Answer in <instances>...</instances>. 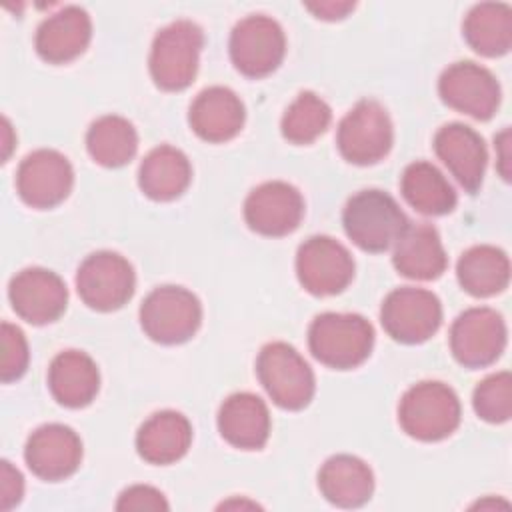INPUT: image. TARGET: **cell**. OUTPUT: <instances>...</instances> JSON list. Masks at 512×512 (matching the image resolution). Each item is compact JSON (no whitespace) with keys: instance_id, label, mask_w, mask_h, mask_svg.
I'll return each mask as SVG.
<instances>
[{"instance_id":"6da1fadb","label":"cell","mask_w":512,"mask_h":512,"mask_svg":"<svg viewBox=\"0 0 512 512\" xmlns=\"http://www.w3.org/2000/svg\"><path fill=\"white\" fill-rule=\"evenodd\" d=\"M308 346L318 362L336 370H348L370 356L374 330L372 324L358 314L326 312L312 320Z\"/></svg>"},{"instance_id":"7a4b0ae2","label":"cell","mask_w":512,"mask_h":512,"mask_svg":"<svg viewBox=\"0 0 512 512\" xmlns=\"http://www.w3.org/2000/svg\"><path fill=\"white\" fill-rule=\"evenodd\" d=\"M346 236L366 252H384L410 224L398 202L382 190H360L342 214Z\"/></svg>"},{"instance_id":"3957f363","label":"cell","mask_w":512,"mask_h":512,"mask_svg":"<svg viewBox=\"0 0 512 512\" xmlns=\"http://www.w3.org/2000/svg\"><path fill=\"white\" fill-rule=\"evenodd\" d=\"M402 430L422 442L450 436L460 424V400L442 382H420L412 386L398 404Z\"/></svg>"},{"instance_id":"277c9868","label":"cell","mask_w":512,"mask_h":512,"mask_svg":"<svg viewBox=\"0 0 512 512\" xmlns=\"http://www.w3.org/2000/svg\"><path fill=\"white\" fill-rule=\"evenodd\" d=\"M204 34L190 20H176L162 28L150 50V74L158 88L168 92L184 90L192 84Z\"/></svg>"},{"instance_id":"5b68a950","label":"cell","mask_w":512,"mask_h":512,"mask_svg":"<svg viewBox=\"0 0 512 512\" xmlns=\"http://www.w3.org/2000/svg\"><path fill=\"white\" fill-rule=\"evenodd\" d=\"M256 374L280 408L302 410L314 396V374L308 362L286 342H270L260 350Z\"/></svg>"},{"instance_id":"8992f818","label":"cell","mask_w":512,"mask_h":512,"mask_svg":"<svg viewBox=\"0 0 512 512\" xmlns=\"http://www.w3.org/2000/svg\"><path fill=\"white\" fill-rule=\"evenodd\" d=\"M202 322L198 298L182 286L154 288L140 306V324L148 338L160 344L190 340Z\"/></svg>"},{"instance_id":"52a82bcc","label":"cell","mask_w":512,"mask_h":512,"mask_svg":"<svg viewBox=\"0 0 512 512\" xmlns=\"http://www.w3.org/2000/svg\"><path fill=\"white\" fill-rule=\"evenodd\" d=\"M394 130L386 108L376 100H360L338 124L340 154L358 166L380 162L392 148Z\"/></svg>"},{"instance_id":"ba28073f","label":"cell","mask_w":512,"mask_h":512,"mask_svg":"<svg viewBox=\"0 0 512 512\" xmlns=\"http://www.w3.org/2000/svg\"><path fill=\"white\" fill-rule=\"evenodd\" d=\"M136 276L130 262L116 252L90 254L76 272V290L84 304L110 312L122 308L134 294Z\"/></svg>"},{"instance_id":"9c48e42d","label":"cell","mask_w":512,"mask_h":512,"mask_svg":"<svg viewBox=\"0 0 512 512\" xmlns=\"http://www.w3.org/2000/svg\"><path fill=\"white\" fill-rule=\"evenodd\" d=\"M286 52V38L280 24L264 14L242 18L230 36V58L250 78L274 72Z\"/></svg>"},{"instance_id":"30bf717a","label":"cell","mask_w":512,"mask_h":512,"mask_svg":"<svg viewBox=\"0 0 512 512\" xmlns=\"http://www.w3.org/2000/svg\"><path fill=\"white\" fill-rule=\"evenodd\" d=\"M384 330L398 342L420 344L442 324V306L436 294L424 288L404 286L390 292L382 304Z\"/></svg>"},{"instance_id":"8fae6325","label":"cell","mask_w":512,"mask_h":512,"mask_svg":"<svg viewBox=\"0 0 512 512\" xmlns=\"http://www.w3.org/2000/svg\"><path fill=\"white\" fill-rule=\"evenodd\" d=\"M296 274L314 296L342 292L354 278V260L346 246L330 236L308 238L296 254Z\"/></svg>"},{"instance_id":"7c38bea8","label":"cell","mask_w":512,"mask_h":512,"mask_svg":"<svg viewBox=\"0 0 512 512\" xmlns=\"http://www.w3.org/2000/svg\"><path fill=\"white\" fill-rule=\"evenodd\" d=\"M506 346L504 318L492 308H468L450 328V350L466 368L492 364Z\"/></svg>"},{"instance_id":"4fadbf2b","label":"cell","mask_w":512,"mask_h":512,"mask_svg":"<svg viewBox=\"0 0 512 512\" xmlns=\"http://www.w3.org/2000/svg\"><path fill=\"white\" fill-rule=\"evenodd\" d=\"M74 170L68 158L56 150L28 154L16 172V192L32 208H54L72 190Z\"/></svg>"},{"instance_id":"5bb4252c","label":"cell","mask_w":512,"mask_h":512,"mask_svg":"<svg viewBox=\"0 0 512 512\" xmlns=\"http://www.w3.org/2000/svg\"><path fill=\"white\" fill-rule=\"evenodd\" d=\"M444 104L476 120L494 116L500 104V84L490 70L474 62H456L448 66L438 82Z\"/></svg>"},{"instance_id":"9a60e30c","label":"cell","mask_w":512,"mask_h":512,"mask_svg":"<svg viewBox=\"0 0 512 512\" xmlns=\"http://www.w3.org/2000/svg\"><path fill=\"white\" fill-rule=\"evenodd\" d=\"M302 216V194L280 180L260 184L244 202L246 224L262 236H286L298 228Z\"/></svg>"},{"instance_id":"2e32d148","label":"cell","mask_w":512,"mask_h":512,"mask_svg":"<svg viewBox=\"0 0 512 512\" xmlns=\"http://www.w3.org/2000/svg\"><path fill=\"white\" fill-rule=\"evenodd\" d=\"M8 298L22 320L42 326L66 310L68 290L58 274L46 268H24L10 280Z\"/></svg>"},{"instance_id":"e0dca14e","label":"cell","mask_w":512,"mask_h":512,"mask_svg":"<svg viewBox=\"0 0 512 512\" xmlns=\"http://www.w3.org/2000/svg\"><path fill=\"white\" fill-rule=\"evenodd\" d=\"M24 458L38 478L58 482L72 476L80 466L82 442L78 434L64 424H44L30 434Z\"/></svg>"},{"instance_id":"ac0fdd59","label":"cell","mask_w":512,"mask_h":512,"mask_svg":"<svg viewBox=\"0 0 512 512\" xmlns=\"http://www.w3.org/2000/svg\"><path fill=\"white\" fill-rule=\"evenodd\" d=\"M434 150L462 188L468 192L480 188L488 154L476 130L458 122L446 124L434 136Z\"/></svg>"},{"instance_id":"d6986e66","label":"cell","mask_w":512,"mask_h":512,"mask_svg":"<svg viewBox=\"0 0 512 512\" xmlns=\"http://www.w3.org/2000/svg\"><path fill=\"white\" fill-rule=\"evenodd\" d=\"M92 36V22L84 8L66 6L48 16L36 32V52L50 64H64L80 56Z\"/></svg>"},{"instance_id":"ffe728a7","label":"cell","mask_w":512,"mask_h":512,"mask_svg":"<svg viewBox=\"0 0 512 512\" xmlns=\"http://www.w3.org/2000/svg\"><path fill=\"white\" fill-rule=\"evenodd\" d=\"M188 122L202 140L226 142L242 130L244 104L230 88L212 86L194 98Z\"/></svg>"},{"instance_id":"44dd1931","label":"cell","mask_w":512,"mask_h":512,"mask_svg":"<svg viewBox=\"0 0 512 512\" xmlns=\"http://www.w3.org/2000/svg\"><path fill=\"white\" fill-rule=\"evenodd\" d=\"M218 430L240 450H260L270 436L268 408L256 394L236 392L220 406Z\"/></svg>"},{"instance_id":"7402d4cb","label":"cell","mask_w":512,"mask_h":512,"mask_svg":"<svg viewBox=\"0 0 512 512\" xmlns=\"http://www.w3.org/2000/svg\"><path fill=\"white\" fill-rule=\"evenodd\" d=\"M394 268L412 280H434L446 270V252L434 226L408 224L394 244Z\"/></svg>"},{"instance_id":"603a6c76","label":"cell","mask_w":512,"mask_h":512,"mask_svg":"<svg viewBox=\"0 0 512 512\" xmlns=\"http://www.w3.org/2000/svg\"><path fill=\"white\" fill-rule=\"evenodd\" d=\"M318 488L328 502L340 508H356L370 500L374 492V476L364 460L350 454H338L322 464L318 472Z\"/></svg>"},{"instance_id":"cb8c5ba5","label":"cell","mask_w":512,"mask_h":512,"mask_svg":"<svg viewBox=\"0 0 512 512\" xmlns=\"http://www.w3.org/2000/svg\"><path fill=\"white\" fill-rule=\"evenodd\" d=\"M192 442V426L174 410L152 414L136 434V450L150 464H172L180 460Z\"/></svg>"},{"instance_id":"d4e9b609","label":"cell","mask_w":512,"mask_h":512,"mask_svg":"<svg viewBox=\"0 0 512 512\" xmlns=\"http://www.w3.org/2000/svg\"><path fill=\"white\" fill-rule=\"evenodd\" d=\"M48 388L62 406L82 408L98 394L100 374L88 354L66 350L60 352L48 368Z\"/></svg>"},{"instance_id":"484cf974","label":"cell","mask_w":512,"mask_h":512,"mask_svg":"<svg viewBox=\"0 0 512 512\" xmlns=\"http://www.w3.org/2000/svg\"><path fill=\"white\" fill-rule=\"evenodd\" d=\"M190 178L192 166L186 154L168 144L150 150L138 170L140 190L158 202L178 198L188 188Z\"/></svg>"},{"instance_id":"4316f807","label":"cell","mask_w":512,"mask_h":512,"mask_svg":"<svg viewBox=\"0 0 512 512\" xmlns=\"http://www.w3.org/2000/svg\"><path fill=\"white\" fill-rule=\"evenodd\" d=\"M400 190L404 200L420 214L442 216L454 210L456 192L444 174L430 162L418 160L406 166Z\"/></svg>"},{"instance_id":"83f0119b","label":"cell","mask_w":512,"mask_h":512,"mask_svg":"<svg viewBox=\"0 0 512 512\" xmlns=\"http://www.w3.org/2000/svg\"><path fill=\"white\" fill-rule=\"evenodd\" d=\"M460 286L472 296H494L508 286L510 262L496 246L480 244L466 250L456 266Z\"/></svg>"},{"instance_id":"f1b7e54d","label":"cell","mask_w":512,"mask_h":512,"mask_svg":"<svg viewBox=\"0 0 512 512\" xmlns=\"http://www.w3.org/2000/svg\"><path fill=\"white\" fill-rule=\"evenodd\" d=\"M464 38L482 56H502L512 44V10L508 4H476L464 18Z\"/></svg>"},{"instance_id":"f546056e","label":"cell","mask_w":512,"mask_h":512,"mask_svg":"<svg viewBox=\"0 0 512 512\" xmlns=\"http://www.w3.org/2000/svg\"><path fill=\"white\" fill-rule=\"evenodd\" d=\"M86 148L94 162L118 168L130 162L138 150V134L122 116H102L88 128Z\"/></svg>"},{"instance_id":"4dcf8cb0","label":"cell","mask_w":512,"mask_h":512,"mask_svg":"<svg viewBox=\"0 0 512 512\" xmlns=\"http://www.w3.org/2000/svg\"><path fill=\"white\" fill-rule=\"evenodd\" d=\"M332 120L330 106L314 92H300L282 116V134L292 144H310L326 132Z\"/></svg>"},{"instance_id":"1f68e13d","label":"cell","mask_w":512,"mask_h":512,"mask_svg":"<svg viewBox=\"0 0 512 512\" xmlns=\"http://www.w3.org/2000/svg\"><path fill=\"white\" fill-rule=\"evenodd\" d=\"M476 414L486 422H506L512 414V378L510 372H496L484 378L472 396Z\"/></svg>"},{"instance_id":"d6a6232c","label":"cell","mask_w":512,"mask_h":512,"mask_svg":"<svg viewBox=\"0 0 512 512\" xmlns=\"http://www.w3.org/2000/svg\"><path fill=\"white\" fill-rule=\"evenodd\" d=\"M28 344L22 330L10 322H2L0 328V378L12 382L26 372Z\"/></svg>"},{"instance_id":"836d02e7","label":"cell","mask_w":512,"mask_h":512,"mask_svg":"<svg viewBox=\"0 0 512 512\" xmlns=\"http://www.w3.org/2000/svg\"><path fill=\"white\" fill-rule=\"evenodd\" d=\"M118 510H168V502L162 492L152 486H130L116 502Z\"/></svg>"},{"instance_id":"e575fe53","label":"cell","mask_w":512,"mask_h":512,"mask_svg":"<svg viewBox=\"0 0 512 512\" xmlns=\"http://www.w3.org/2000/svg\"><path fill=\"white\" fill-rule=\"evenodd\" d=\"M22 492H24L22 474L8 460H4L0 470V506L4 510L12 508L14 504L20 502Z\"/></svg>"},{"instance_id":"d590c367","label":"cell","mask_w":512,"mask_h":512,"mask_svg":"<svg viewBox=\"0 0 512 512\" xmlns=\"http://www.w3.org/2000/svg\"><path fill=\"white\" fill-rule=\"evenodd\" d=\"M310 12L316 14V18L322 20H340L344 18L350 10H354V2H314L306 4Z\"/></svg>"},{"instance_id":"8d00e7d4","label":"cell","mask_w":512,"mask_h":512,"mask_svg":"<svg viewBox=\"0 0 512 512\" xmlns=\"http://www.w3.org/2000/svg\"><path fill=\"white\" fill-rule=\"evenodd\" d=\"M508 146H510V130L504 128V130L496 136L498 170H500V174H502L504 180H510V154H508Z\"/></svg>"}]
</instances>
